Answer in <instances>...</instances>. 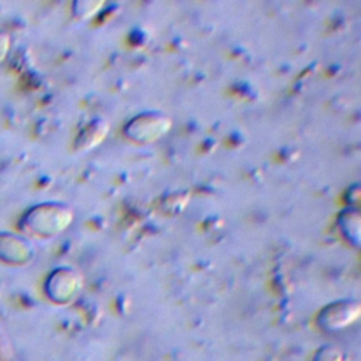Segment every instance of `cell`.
Returning <instances> with one entry per match:
<instances>
[{"label":"cell","instance_id":"6da1fadb","mask_svg":"<svg viewBox=\"0 0 361 361\" xmlns=\"http://www.w3.org/2000/svg\"><path fill=\"white\" fill-rule=\"evenodd\" d=\"M73 220L71 207L62 203L47 202L32 206L20 220V228L30 235L49 238L65 231Z\"/></svg>","mask_w":361,"mask_h":361},{"label":"cell","instance_id":"7a4b0ae2","mask_svg":"<svg viewBox=\"0 0 361 361\" xmlns=\"http://www.w3.org/2000/svg\"><path fill=\"white\" fill-rule=\"evenodd\" d=\"M172 128V118L162 111H142L130 118L124 135L137 144H149L164 138Z\"/></svg>","mask_w":361,"mask_h":361},{"label":"cell","instance_id":"3957f363","mask_svg":"<svg viewBox=\"0 0 361 361\" xmlns=\"http://www.w3.org/2000/svg\"><path fill=\"white\" fill-rule=\"evenodd\" d=\"M360 316V300L354 298H344L323 306L316 316V324L324 333H338L353 326Z\"/></svg>","mask_w":361,"mask_h":361},{"label":"cell","instance_id":"277c9868","mask_svg":"<svg viewBox=\"0 0 361 361\" xmlns=\"http://www.w3.org/2000/svg\"><path fill=\"white\" fill-rule=\"evenodd\" d=\"M82 285L83 278L78 269L72 267H59L48 275L44 289L51 302L56 305H68L78 296Z\"/></svg>","mask_w":361,"mask_h":361},{"label":"cell","instance_id":"5b68a950","mask_svg":"<svg viewBox=\"0 0 361 361\" xmlns=\"http://www.w3.org/2000/svg\"><path fill=\"white\" fill-rule=\"evenodd\" d=\"M34 255L32 244L13 233H0V261L8 264H25Z\"/></svg>","mask_w":361,"mask_h":361},{"label":"cell","instance_id":"8992f818","mask_svg":"<svg viewBox=\"0 0 361 361\" xmlns=\"http://www.w3.org/2000/svg\"><path fill=\"white\" fill-rule=\"evenodd\" d=\"M337 224L343 237L357 248L361 241V214L358 207L348 206L343 209L337 217Z\"/></svg>","mask_w":361,"mask_h":361},{"label":"cell","instance_id":"52a82bcc","mask_svg":"<svg viewBox=\"0 0 361 361\" xmlns=\"http://www.w3.org/2000/svg\"><path fill=\"white\" fill-rule=\"evenodd\" d=\"M109 124L103 118H94L87 123L76 138V148L79 151H87L97 147L107 135Z\"/></svg>","mask_w":361,"mask_h":361},{"label":"cell","instance_id":"ba28073f","mask_svg":"<svg viewBox=\"0 0 361 361\" xmlns=\"http://www.w3.org/2000/svg\"><path fill=\"white\" fill-rule=\"evenodd\" d=\"M313 361H345V357L340 347L334 344H324L314 353Z\"/></svg>","mask_w":361,"mask_h":361},{"label":"cell","instance_id":"9c48e42d","mask_svg":"<svg viewBox=\"0 0 361 361\" xmlns=\"http://www.w3.org/2000/svg\"><path fill=\"white\" fill-rule=\"evenodd\" d=\"M100 7H103V1H93V0H83L73 3V14L78 18H90L96 13H99Z\"/></svg>","mask_w":361,"mask_h":361},{"label":"cell","instance_id":"30bf717a","mask_svg":"<svg viewBox=\"0 0 361 361\" xmlns=\"http://www.w3.org/2000/svg\"><path fill=\"white\" fill-rule=\"evenodd\" d=\"M10 49V37L6 32L0 31V62L6 58Z\"/></svg>","mask_w":361,"mask_h":361}]
</instances>
